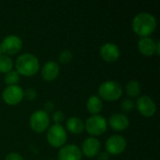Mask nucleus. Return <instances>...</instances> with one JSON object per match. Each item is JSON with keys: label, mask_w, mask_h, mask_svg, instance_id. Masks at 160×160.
<instances>
[{"label": "nucleus", "mask_w": 160, "mask_h": 160, "mask_svg": "<svg viewBox=\"0 0 160 160\" xmlns=\"http://www.w3.org/2000/svg\"><path fill=\"white\" fill-rule=\"evenodd\" d=\"M47 141L54 148H61L65 145L68 135L66 129L61 125H52L47 132Z\"/></svg>", "instance_id": "4"}, {"label": "nucleus", "mask_w": 160, "mask_h": 160, "mask_svg": "<svg viewBox=\"0 0 160 160\" xmlns=\"http://www.w3.org/2000/svg\"><path fill=\"white\" fill-rule=\"evenodd\" d=\"M134 102L130 98H125L121 102V108L124 112H130L134 108Z\"/></svg>", "instance_id": "23"}, {"label": "nucleus", "mask_w": 160, "mask_h": 160, "mask_svg": "<svg viewBox=\"0 0 160 160\" xmlns=\"http://www.w3.org/2000/svg\"><path fill=\"white\" fill-rule=\"evenodd\" d=\"M138 49L142 54L145 56H152L156 53L157 42L149 37L141 38L138 42Z\"/></svg>", "instance_id": "16"}, {"label": "nucleus", "mask_w": 160, "mask_h": 160, "mask_svg": "<svg viewBox=\"0 0 160 160\" xmlns=\"http://www.w3.org/2000/svg\"><path fill=\"white\" fill-rule=\"evenodd\" d=\"M100 150V142L95 138V137H90L87 138L82 145V154L84 155L86 158H95L98 155Z\"/></svg>", "instance_id": "13"}, {"label": "nucleus", "mask_w": 160, "mask_h": 160, "mask_svg": "<svg viewBox=\"0 0 160 160\" xmlns=\"http://www.w3.org/2000/svg\"><path fill=\"white\" fill-rule=\"evenodd\" d=\"M16 71L22 76L31 77L36 75L39 70V62L37 56L32 53L21 54L15 63Z\"/></svg>", "instance_id": "2"}, {"label": "nucleus", "mask_w": 160, "mask_h": 160, "mask_svg": "<svg viewBox=\"0 0 160 160\" xmlns=\"http://www.w3.org/2000/svg\"><path fill=\"white\" fill-rule=\"evenodd\" d=\"M97 157H98V160H109V155L107 152H100Z\"/></svg>", "instance_id": "28"}, {"label": "nucleus", "mask_w": 160, "mask_h": 160, "mask_svg": "<svg viewBox=\"0 0 160 160\" xmlns=\"http://www.w3.org/2000/svg\"><path fill=\"white\" fill-rule=\"evenodd\" d=\"M136 106L139 112L145 117H151L155 115L157 112L156 103L149 96L140 97L136 102Z\"/></svg>", "instance_id": "10"}, {"label": "nucleus", "mask_w": 160, "mask_h": 160, "mask_svg": "<svg viewBox=\"0 0 160 160\" xmlns=\"http://www.w3.org/2000/svg\"><path fill=\"white\" fill-rule=\"evenodd\" d=\"M157 27V20L154 15L148 12L137 14L132 21L133 31L140 37H149Z\"/></svg>", "instance_id": "1"}, {"label": "nucleus", "mask_w": 160, "mask_h": 160, "mask_svg": "<svg viewBox=\"0 0 160 160\" xmlns=\"http://www.w3.org/2000/svg\"><path fill=\"white\" fill-rule=\"evenodd\" d=\"M67 128L72 134H81L84 130V123L79 117H70L67 121Z\"/></svg>", "instance_id": "18"}, {"label": "nucleus", "mask_w": 160, "mask_h": 160, "mask_svg": "<svg viewBox=\"0 0 160 160\" xmlns=\"http://www.w3.org/2000/svg\"><path fill=\"white\" fill-rule=\"evenodd\" d=\"M109 125L115 131H123L128 128L129 119L124 113H114L110 117Z\"/></svg>", "instance_id": "15"}, {"label": "nucleus", "mask_w": 160, "mask_h": 160, "mask_svg": "<svg viewBox=\"0 0 160 160\" xmlns=\"http://www.w3.org/2000/svg\"><path fill=\"white\" fill-rule=\"evenodd\" d=\"M29 124L33 131H35L36 133H42L46 129H48V127L50 125L49 114L46 113L44 111L38 110L31 114Z\"/></svg>", "instance_id": "6"}, {"label": "nucleus", "mask_w": 160, "mask_h": 160, "mask_svg": "<svg viewBox=\"0 0 160 160\" xmlns=\"http://www.w3.org/2000/svg\"><path fill=\"white\" fill-rule=\"evenodd\" d=\"M59 72H60L59 65L54 61L46 62L41 68V76L47 82L54 81L58 77Z\"/></svg>", "instance_id": "14"}, {"label": "nucleus", "mask_w": 160, "mask_h": 160, "mask_svg": "<svg viewBox=\"0 0 160 160\" xmlns=\"http://www.w3.org/2000/svg\"><path fill=\"white\" fill-rule=\"evenodd\" d=\"M52 121L54 122V124L60 125V124H61L62 122H64V120H65V114H64V112H61V111H55V112H52Z\"/></svg>", "instance_id": "24"}, {"label": "nucleus", "mask_w": 160, "mask_h": 160, "mask_svg": "<svg viewBox=\"0 0 160 160\" xmlns=\"http://www.w3.org/2000/svg\"><path fill=\"white\" fill-rule=\"evenodd\" d=\"M156 53L158 55H160V42L157 41V49H156Z\"/></svg>", "instance_id": "29"}, {"label": "nucleus", "mask_w": 160, "mask_h": 160, "mask_svg": "<svg viewBox=\"0 0 160 160\" xmlns=\"http://www.w3.org/2000/svg\"><path fill=\"white\" fill-rule=\"evenodd\" d=\"M102 108H103L102 99L98 96H91L88 98L86 103V109L92 115L98 114V112H101Z\"/></svg>", "instance_id": "17"}, {"label": "nucleus", "mask_w": 160, "mask_h": 160, "mask_svg": "<svg viewBox=\"0 0 160 160\" xmlns=\"http://www.w3.org/2000/svg\"><path fill=\"white\" fill-rule=\"evenodd\" d=\"M13 62L11 58L6 54L0 55V72L1 73H8L12 70Z\"/></svg>", "instance_id": "20"}, {"label": "nucleus", "mask_w": 160, "mask_h": 160, "mask_svg": "<svg viewBox=\"0 0 160 160\" xmlns=\"http://www.w3.org/2000/svg\"><path fill=\"white\" fill-rule=\"evenodd\" d=\"M2 98L3 100L11 106L19 104L23 97V90L21 86L15 84V85H8L5 90L2 93Z\"/></svg>", "instance_id": "8"}, {"label": "nucleus", "mask_w": 160, "mask_h": 160, "mask_svg": "<svg viewBox=\"0 0 160 160\" xmlns=\"http://www.w3.org/2000/svg\"><path fill=\"white\" fill-rule=\"evenodd\" d=\"M82 154L81 149L75 144H68L61 147L58 152L59 160H82Z\"/></svg>", "instance_id": "12"}, {"label": "nucleus", "mask_w": 160, "mask_h": 160, "mask_svg": "<svg viewBox=\"0 0 160 160\" xmlns=\"http://www.w3.org/2000/svg\"><path fill=\"white\" fill-rule=\"evenodd\" d=\"M73 58V54L70 50H63L58 56L59 62L62 64H68L69 63Z\"/></svg>", "instance_id": "22"}, {"label": "nucleus", "mask_w": 160, "mask_h": 160, "mask_svg": "<svg viewBox=\"0 0 160 160\" xmlns=\"http://www.w3.org/2000/svg\"><path fill=\"white\" fill-rule=\"evenodd\" d=\"M107 120L99 114L90 116L84 125V128L87 133L92 136H100L104 134L107 130Z\"/></svg>", "instance_id": "5"}, {"label": "nucleus", "mask_w": 160, "mask_h": 160, "mask_svg": "<svg viewBox=\"0 0 160 160\" xmlns=\"http://www.w3.org/2000/svg\"><path fill=\"white\" fill-rule=\"evenodd\" d=\"M5 160H24L23 158L18 153H9L5 158Z\"/></svg>", "instance_id": "27"}, {"label": "nucleus", "mask_w": 160, "mask_h": 160, "mask_svg": "<svg viewBox=\"0 0 160 160\" xmlns=\"http://www.w3.org/2000/svg\"><path fill=\"white\" fill-rule=\"evenodd\" d=\"M2 53H3V52H2V49H1V46H0V55H1Z\"/></svg>", "instance_id": "30"}, {"label": "nucleus", "mask_w": 160, "mask_h": 160, "mask_svg": "<svg viewBox=\"0 0 160 160\" xmlns=\"http://www.w3.org/2000/svg\"><path fill=\"white\" fill-rule=\"evenodd\" d=\"M126 91L128 97L130 98H137L141 94V84L138 81H129L127 83Z\"/></svg>", "instance_id": "19"}, {"label": "nucleus", "mask_w": 160, "mask_h": 160, "mask_svg": "<svg viewBox=\"0 0 160 160\" xmlns=\"http://www.w3.org/2000/svg\"><path fill=\"white\" fill-rule=\"evenodd\" d=\"M20 80V74L16 70H10L5 75V82L8 85H15Z\"/></svg>", "instance_id": "21"}, {"label": "nucleus", "mask_w": 160, "mask_h": 160, "mask_svg": "<svg viewBox=\"0 0 160 160\" xmlns=\"http://www.w3.org/2000/svg\"><path fill=\"white\" fill-rule=\"evenodd\" d=\"M51 160H53V159H51Z\"/></svg>", "instance_id": "31"}, {"label": "nucleus", "mask_w": 160, "mask_h": 160, "mask_svg": "<svg viewBox=\"0 0 160 160\" xmlns=\"http://www.w3.org/2000/svg\"><path fill=\"white\" fill-rule=\"evenodd\" d=\"M106 150L111 155H120L127 148V141L124 137L120 135L111 136L105 143Z\"/></svg>", "instance_id": "9"}, {"label": "nucleus", "mask_w": 160, "mask_h": 160, "mask_svg": "<svg viewBox=\"0 0 160 160\" xmlns=\"http://www.w3.org/2000/svg\"><path fill=\"white\" fill-rule=\"evenodd\" d=\"M54 108H55V105L53 102L52 101H48L44 104V112L46 113H49V112H54Z\"/></svg>", "instance_id": "26"}, {"label": "nucleus", "mask_w": 160, "mask_h": 160, "mask_svg": "<svg viewBox=\"0 0 160 160\" xmlns=\"http://www.w3.org/2000/svg\"><path fill=\"white\" fill-rule=\"evenodd\" d=\"M99 98L107 101H114L123 96L122 85L115 81H106L98 87Z\"/></svg>", "instance_id": "3"}, {"label": "nucleus", "mask_w": 160, "mask_h": 160, "mask_svg": "<svg viewBox=\"0 0 160 160\" xmlns=\"http://www.w3.org/2000/svg\"><path fill=\"white\" fill-rule=\"evenodd\" d=\"M100 56L106 62L112 63L118 60L120 57L119 47L112 42H107L100 47Z\"/></svg>", "instance_id": "11"}, {"label": "nucleus", "mask_w": 160, "mask_h": 160, "mask_svg": "<svg viewBox=\"0 0 160 160\" xmlns=\"http://www.w3.org/2000/svg\"><path fill=\"white\" fill-rule=\"evenodd\" d=\"M2 52L6 55H13L19 52L22 47V41L20 37L16 35H9L7 36L0 44Z\"/></svg>", "instance_id": "7"}, {"label": "nucleus", "mask_w": 160, "mask_h": 160, "mask_svg": "<svg viewBox=\"0 0 160 160\" xmlns=\"http://www.w3.org/2000/svg\"><path fill=\"white\" fill-rule=\"evenodd\" d=\"M23 97L28 100H35L37 98V91L34 88H27L23 91Z\"/></svg>", "instance_id": "25"}]
</instances>
